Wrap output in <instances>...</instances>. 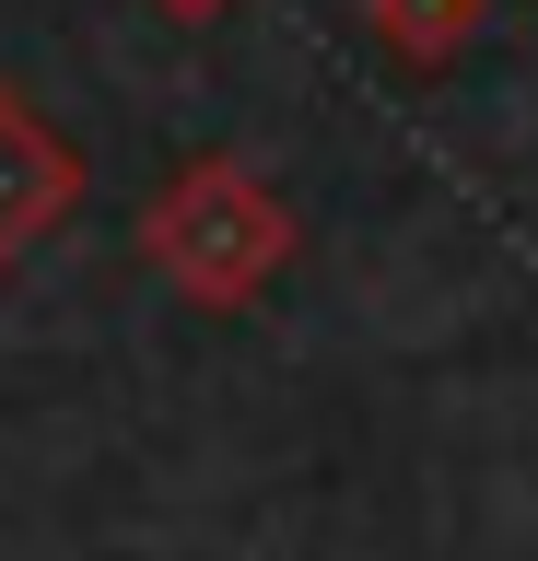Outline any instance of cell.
Wrapping results in <instances>:
<instances>
[{"mask_svg": "<svg viewBox=\"0 0 538 561\" xmlns=\"http://www.w3.org/2000/svg\"><path fill=\"white\" fill-rule=\"evenodd\" d=\"M129 245H141V270L164 280L176 305L247 316L257 293L305 257V222H293V199L247 164V152H199V164H176V175L141 199Z\"/></svg>", "mask_w": 538, "mask_h": 561, "instance_id": "obj_1", "label": "cell"}, {"mask_svg": "<svg viewBox=\"0 0 538 561\" xmlns=\"http://www.w3.org/2000/svg\"><path fill=\"white\" fill-rule=\"evenodd\" d=\"M82 187H94L82 140H59V129H47L24 82H0V280L24 270L47 234H71Z\"/></svg>", "mask_w": 538, "mask_h": 561, "instance_id": "obj_2", "label": "cell"}, {"mask_svg": "<svg viewBox=\"0 0 538 561\" xmlns=\"http://www.w3.org/2000/svg\"><path fill=\"white\" fill-rule=\"evenodd\" d=\"M363 12H375V35H387L410 70H445L468 35L492 24V0H363Z\"/></svg>", "mask_w": 538, "mask_h": 561, "instance_id": "obj_3", "label": "cell"}, {"mask_svg": "<svg viewBox=\"0 0 538 561\" xmlns=\"http://www.w3.org/2000/svg\"><path fill=\"white\" fill-rule=\"evenodd\" d=\"M152 12H164V24H222L234 0H152Z\"/></svg>", "mask_w": 538, "mask_h": 561, "instance_id": "obj_4", "label": "cell"}]
</instances>
